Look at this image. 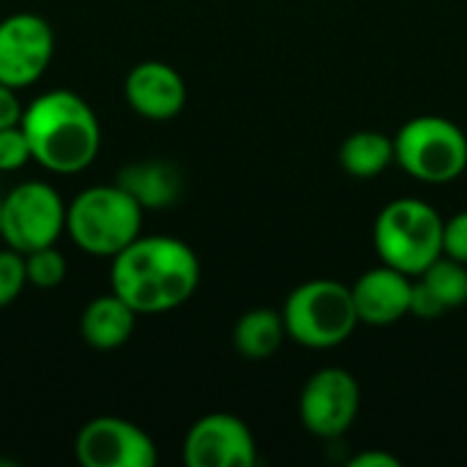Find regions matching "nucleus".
Masks as SVG:
<instances>
[{
	"mask_svg": "<svg viewBox=\"0 0 467 467\" xmlns=\"http://www.w3.org/2000/svg\"><path fill=\"white\" fill-rule=\"evenodd\" d=\"M109 287L137 315H164L197 293L200 260L181 238L140 235L112 257Z\"/></svg>",
	"mask_w": 467,
	"mask_h": 467,
	"instance_id": "f257e3e1",
	"label": "nucleus"
},
{
	"mask_svg": "<svg viewBox=\"0 0 467 467\" xmlns=\"http://www.w3.org/2000/svg\"><path fill=\"white\" fill-rule=\"evenodd\" d=\"M33 161L55 175L88 170L101 150V126L93 107L74 90H47L36 96L19 120Z\"/></svg>",
	"mask_w": 467,
	"mask_h": 467,
	"instance_id": "f03ea898",
	"label": "nucleus"
},
{
	"mask_svg": "<svg viewBox=\"0 0 467 467\" xmlns=\"http://www.w3.org/2000/svg\"><path fill=\"white\" fill-rule=\"evenodd\" d=\"M145 208L120 186H88L66 205V235L90 257L112 260L140 238Z\"/></svg>",
	"mask_w": 467,
	"mask_h": 467,
	"instance_id": "7ed1b4c3",
	"label": "nucleus"
},
{
	"mask_svg": "<svg viewBox=\"0 0 467 467\" xmlns=\"http://www.w3.org/2000/svg\"><path fill=\"white\" fill-rule=\"evenodd\" d=\"M443 216L419 197H400L380 208L372 244L380 263L419 276L443 254Z\"/></svg>",
	"mask_w": 467,
	"mask_h": 467,
	"instance_id": "20e7f679",
	"label": "nucleus"
},
{
	"mask_svg": "<svg viewBox=\"0 0 467 467\" xmlns=\"http://www.w3.org/2000/svg\"><path fill=\"white\" fill-rule=\"evenodd\" d=\"M282 317L287 337L309 350L339 348L358 326L353 293L337 279H309L290 290Z\"/></svg>",
	"mask_w": 467,
	"mask_h": 467,
	"instance_id": "39448f33",
	"label": "nucleus"
},
{
	"mask_svg": "<svg viewBox=\"0 0 467 467\" xmlns=\"http://www.w3.org/2000/svg\"><path fill=\"white\" fill-rule=\"evenodd\" d=\"M394 164L421 183H451L467 170V134L449 118H410L394 137Z\"/></svg>",
	"mask_w": 467,
	"mask_h": 467,
	"instance_id": "423d86ee",
	"label": "nucleus"
},
{
	"mask_svg": "<svg viewBox=\"0 0 467 467\" xmlns=\"http://www.w3.org/2000/svg\"><path fill=\"white\" fill-rule=\"evenodd\" d=\"M66 205L60 192L44 181H25L3 197L0 241L30 254L44 246H55L66 233Z\"/></svg>",
	"mask_w": 467,
	"mask_h": 467,
	"instance_id": "0eeeda50",
	"label": "nucleus"
},
{
	"mask_svg": "<svg viewBox=\"0 0 467 467\" xmlns=\"http://www.w3.org/2000/svg\"><path fill=\"white\" fill-rule=\"evenodd\" d=\"M361 389L358 380L342 367L317 369L301 389L298 416L309 435L320 441L342 438L358 419Z\"/></svg>",
	"mask_w": 467,
	"mask_h": 467,
	"instance_id": "6e6552de",
	"label": "nucleus"
},
{
	"mask_svg": "<svg viewBox=\"0 0 467 467\" xmlns=\"http://www.w3.org/2000/svg\"><path fill=\"white\" fill-rule=\"evenodd\" d=\"M74 457L82 467H153L159 451L153 438L134 421L96 416L79 427Z\"/></svg>",
	"mask_w": 467,
	"mask_h": 467,
	"instance_id": "1a4fd4ad",
	"label": "nucleus"
},
{
	"mask_svg": "<svg viewBox=\"0 0 467 467\" xmlns=\"http://www.w3.org/2000/svg\"><path fill=\"white\" fill-rule=\"evenodd\" d=\"M55 55L52 25L30 11L0 19V82L22 90L41 79Z\"/></svg>",
	"mask_w": 467,
	"mask_h": 467,
	"instance_id": "9d476101",
	"label": "nucleus"
},
{
	"mask_svg": "<svg viewBox=\"0 0 467 467\" xmlns=\"http://www.w3.org/2000/svg\"><path fill=\"white\" fill-rule=\"evenodd\" d=\"M181 457L189 467H254L257 443L238 416L208 413L189 427Z\"/></svg>",
	"mask_w": 467,
	"mask_h": 467,
	"instance_id": "9b49d317",
	"label": "nucleus"
},
{
	"mask_svg": "<svg viewBox=\"0 0 467 467\" xmlns=\"http://www.w3.org/2000/svg\"><path fill=\"white\" fill-rule=\"evenodd\" d=\"M126 104L145 120H172L186 107V82L170 63L142 60L123 82Z\"/></svg>",
	"mask_w": 467,
	"mask_h": 467,
	"instance_id": "f8f14e48",
	"label": "nucleus"
},
{
	"mask_svg": "<svg viewBox=\"0 0 467 467\" xmlns=\"http://www.w3.org/2000/svg\"><path fill=\"white\" fill-rule=\"evenodd\" d=\"M353 304L358 312V323L367 326H394L405 315H410V293H413V276L380 263L369 271H364L353 285Z\"/></svg>",
	"mask_w": 467,
	"mask_h": 467,
	"instance_id": "ddd939ff",
	"label": "nucleus"
},
{
	"mask_svg": "<svg viewBox=\"0 0 467 467\" xmlns=\"http://www.w3.org/2000/svg\"><path fill=\"white\" fill-rule=\"evenodd\" d=\"M467 304V265L441 254L424 274L416 276L410 293V315L419 320H438L446 312Z\"/></svg>",
	"mask_w": 467,
	"mask_h": 467,
	"instance_id": "4468645a",
	"label": "nucleus"
},
{
	"mask_svg": "<svg viewBox=\"0 0 467 467\" xmlns=\"http://www.w3.org/2000/svg\"><path fill=\"white\" fill-rule=\"evenodd\" d=\"M137 326V312L112 290L93 298L79 315V337L93 350H118L123 348Z\"/></svg>",
	"mask_w": 467,
	"mask_h": 467,
	"instance_id": "2eb2a0df",
	"label": "nucleus"
},
{
	"mask_svg": "<svg viewBox=\"0 0 467 467\" xmlns=\"http://www.w3.org/2000/svg\"><path fill=\"white\" fill-rule=\"evenodd\" d=\"M145 211L170 208L181 194V175L167 161H137L118 172V181Z\"/></svg>",
	"mask_w": 467,
	"mask_h": 467,
	"instance_id": "dca6fc26",
	"label": "nucleus"
},
{
	"mask_svg": "<svg viewBox=\"0 0 467 467\" xmlns=\"http://www.w3.org/2000/svg\"><path fill=\"white\" fill-rule=\"evenodd\" d=\"M285 339H287L285 317H282V312L268 309V306L244 312L233 328V348L246 361L271 358L282 348Z\"/></svg>",
	"mask_w": 467,
	"mask_h": 467,
	"instance_id": "f3484780",
	"label": "nucleus"
},
{
	"mask_svg": "<svg viewBox=\"0 0 467 467\" xmlns=\"http://www.w3.org/2000/svg\"><path fill=\"white\" fill-rule=\"evenodd\" d=\"M339 164L353 178H375L394 164V137L361 129L339 145Z\"/></svg>",
	"mask_w": 467,
	"mask_h": 467,
	"instance_id": "a211bd4d",
	"label": "nucleus"
},
{
	"mask_svg": "<svg viewBox=\"0 0 467 467\" xmlns=\"http://www.w3.org/2000/svg\"><path fill=\"white\" fill-rule=\"evenodd\" d=\"M25 271H27V285L52 290L66 279L68 263L63 252H57V246H44V249L25 254Z\"/></svg>",
	"mask_w": 467,
	"mask_h": 467,
	"instance_id": "6ab92c4d",
	"label": "nucleus"
},
{
	"mask_svg": "<svg viewBox=\"0 0 467 467\" xmlns=\"http://www.w3.org/2000/svg\"><path fill=\"white\" fill-rule=\"evenodd\" d=\"M27 285V271H25V254L14 249H0V309L14 304Z\"/></svg>",
	"mask_w": 467,
	"mask_h": 467,
	"instance_id": "aec40b11",
	"label": "nucleus"
},
{
	"mask_svg": "<svg viewBox=\"0 0 467 467\" xmlns=\"http://www.w3.org/2000/svg\"><path fill=\"white\" fill-rule=\"evenodd\" d=\"M27 161H33V153L22 126L0 129V172H19Z\"/></svg>",
	"mask_w": 467,
	"mask_h": 467,
	"instance_id": "412c9836",
	"label": "nucleus"
},
{
	"mask_svg": "<svg viewBox=\"0 0 467 467\" xmlns=\"http://www.w3.org/2000/svg\"><path fill=\"white\" fill-rule=\"evenodd\" d=\"M443 254L467 265V211L454 213L443 224Z\"/></svg>",
	"mask_w": 467,
	"mask_h": 467,
	"instance_id": "4be33fe9",
	"label": "nucleus"
},
{
	"mask_svg": "<svg viewBox=\"0 0 467 467\" xmlns=\"http://www.w3.org/2000/svg\"><path fill=\"white\" fill-rule=\"evenodd\" d=\"M22 112H25V107H22L16 90L0 82V129L16 126L22 120Z\"/></svg>",
	"mask_w": 467,
	"mask_h": 467,
	"instance_id": "5701e85b",
	"label": "nucleus"
},
{
	"mask_svg": "<svg viewBox=\"0 0 467 467\" xmlns=\"http://www.w3.org/2000/svg\"><path fill=\"white\" fill-rule=\"evenodd\" d=\"M350 467H400V460L386 451H364L350 460Z\"/></svg>",
	"mask_w": 467,
	"mask_h": 467,
	"instance_id": "b1692460",
	"label": "nucleus"
},
{
	"mask_svg": "<svg viewBox=\"0 0 467 467\" xmlns=\"http://www.w3.org/2000/svg\"><path fill=\"white\" fill-rule=\"evenodd\" d=\"M0 211H3V194H0Z\"/></svg>",
	"mask_w": 467,
	"mask_h": 467,
	"instance_id": "393cba45",
	"label": "nucleus"
}]
</instances>
